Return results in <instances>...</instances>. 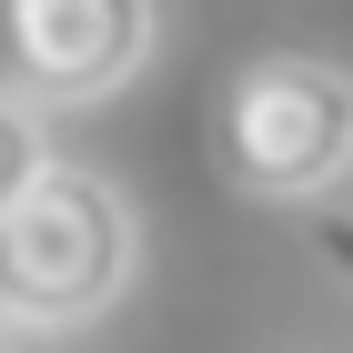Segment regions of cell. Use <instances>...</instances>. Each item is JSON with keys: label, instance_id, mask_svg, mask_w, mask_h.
<instances>
[{"label": "cell", "instance_id": "3957f363", "mask_svg": "<svg viewBox=\"0 0 353 353\" xmlns=\"http://www.w3.org/2000/svg\"><path fill=\"white\" fill-rule=\"evenodd\" d=\"M162 41V0H0V51L10 91L30 111L111 101Z\"/></svg>", "mask_w": 353, "mask_h": 353}, {"label": "cell", "instance_id": "277c9868", "mask_svg": "<svg viewBox=\"0 0 353 353\" xmlns=\"http://www.w3.org/2000/svg\"><path fill=\"white\" fill-rule=\"evenodd\" d=\"M41 162H51V121H41L21 91H0V212L41 182Z\"/></svg>", "mask_w": 353, "mask_h": 353}, {"label": "cell", "instance_id": "6da1fadb", "mask_svg": "<svg viewBox=\"0 0 353 353\" xmlns=\"http://www.w3.org/2000/svg\"><path fill=\"white\" fill-rule=\"evenodd\" d=\"M141 272V212L91 162H41V182L0 212V323L71 333L132 293Z\"/></svg>", "mask_w": 353, "mask_h": 353}, {"label": "cell", "instance_id": "5b68a950", "mask_svg": "<svg viewBox=\"0 0 353 353\" xmlns=\"http://www.w3.org/2000/svg\"><path fill=\"white\" fill-rule=\"evenodd\" d=\"M303 243L323 252V272H333V283L353 293V212H333V202H313V212H303Z\"/></svg>", "mask_w": 353, "mask_h": 353}, {"label": "cell", "instance_id": "7a4b0ae2", "mask_svg": "<svg viewBox=\"0 0 353 353\" xmlns=\"http://www.w3.org/2000/svg\"><path fill=\"white\" fill-rule=\"evenodd\" d=\"M212 152H222L232 192L313 212L323 192L353 182V71L323 61V51L243 61L212 101Z\"/></svg>", "mask_w": 353, "mask_h": 353}]
</instances>
